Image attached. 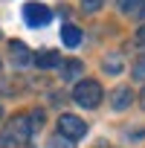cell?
<instances>
[{"label":"cell","instance_id":"1","mask_svg":"<svg viewBox=\"0 0 145 148\" xmlns=\"http://www.w3.org/2000/svg\"><path fill=\"white\" fill-rule=\"evenodd\" d=\"M29 136H32V122H29V116H15L12 122H6L3 145H9V148H21V145L29 142Z\"/></svg>","mask_w":145,"mask_h":148},{"label":"cell","instance_id":"2","mask_svg":"<svg viewBox=\"0 0 145 148\" xmlns=\"http://www.w3.org/2000/svg\"><path fill=\"white\" fill-rule=\"evenodd\" d=\"M72 99H76V105H81V108H99V102L105 99V90H102V84L99 82H79L76 84V90H72Z\"/></svg>","mask_w":145,"mask_h":148},{"label":"cell","instance_id":"3","mask_svg":"<svg viewBox=\"0 0 145 148\" xmlns=\"http://www.w3.org/2000/svg\"><path fill=\"white\" fill-rule=\"evenodd\" d=\"M58 134L67 136L70 142H76V139H81V136L87 134V122L79 119V116H72V113H61V119H58Z\"/></svg>","mask_w":145,"mask_h":148},{"label":"cell","instance_id":"4","mask_svg":"<svg viewBox=\"0 0 145 148\" xmlns=\"http://www.w3.org/2000/svg\"><path fill=\"white\" fill-rule=\"evenodd\" d=\"M23 21H26L29 26H35V29H38V26H47V23L52 21V9L32 0V3H26V6H23Z\"/></svg>","mask_w":145,"mask_h":148},{"label":"cell","instance_id":"5","mask_svg":"<svg viewBox=\"0 0 145 148\" xmlns=\"http://www.w3.org/2000/svg\"><path fill=\"white\" fill-rule=\"evenodd\" d=\"M32 61H35V67H41V70H49V67H58V64H61V58H58L55 49H41Z\"/></svg>","mask_w":145,"mask_h":148},{"label":"cell","instance_id":"6","mask_svg":"<svg viewBox=\"0 0 145 148\" xmlns=\"http://www.w3.org/2000/svg\"><path fill=\"white\" fill-rule=\"evenodd\" d=\"M131 99H133L131 87H116L113 96H110V105H113V110H125V108L131 105Z\"/></svg>","mask_w":145,"mask_h":148},{"label":"cell","instance_id":"7","mask_svg":"<svg viewBox=\"0 0 145 148\" xmlns=\"http://www.w3.org/2000/svg\"><path fill=\"white\" fill-rule=\"evenodd\" d=\"M61 41L72 49V47H79L81 44V29L79 26H72V23H64V29H61Z\"/></svg>","mask_w":145,"mask_h":148},{"label":"cell","instance_id":"8","mask_svg":"<svg viewBox=\"0 0 145 148\" xmlns=\"http://www.w3.org/2000/svg\"><path fill=\"white\" fill-rule=\"evenodd\" d=\"M9 49H12V61H15V64H21V67H23V64H29V61H32L29 49H26L21 41H9Z\"/></svg>","mask_w":145,"mask_h":148},{"label":"cell","instance_id":"9","mask_svg":"<svg viewBox=\"0 0 145 148\" xmlns=\"http://www.w3.org/2000/svg\"><path fill=\"white\" fill-rule=\"evenodd\" d=\"M84 73V64L81 61H64L61 64V79H67V82H72L76 76H81Z\"/></svg>","mask_w":145,"mask_h":148},{"label":"cell","instance_id":"10","mask_svg":"<svg viewBox=\"0 0 145 148\" xmlns=\"http://www.w3.org/2000/svg\"><path fill=\"white\" fill-rule=\"evenodd\" d=\"M105 70L110 73V76H119V73H122V55L119 52H110L105 58Z\"/></svg>","mask_w":145,"mask_h":148},{"label":"cell","instance_id":"11","mask_svg":"<svg viewBox=\"0 0 145 148\" xmlns=\"http://www.w3.org/2000/svg\"><path fill=\"white\" fill-rule=\"evenodd\" d=\"M139 3H142V0H116L119 12H125V15H133V12H139Z\"/></svg>","mask_w":145,"mask_h":148},{"label":"cell","instance_id":"12","mask_svg":"<svg viewBox=\"0 0 145 148\" xmlns=\"http://www.w3.org/2000/svg\"><path fill=\"white\" fill-rule=\"evenodd\" d=\"M49 148H72V145H70V139H67V136H61V134H58V136H52V139H49Z\"/></svg>","mask_w":145,"mask_h":148},{"label":"cell","instance_id":"13","mask_svg":"<svg viewBox=\"0 0 145 148\" xmlns=\"http://www.w3.org/2000/svg\"><path fill=\"white\" fill-rule=\"evenodd\" d=\"M133 79H139V82L145 79V55H142V58L133 64Z\"/></svg>","mask_w":145,"mask_h":148},{"label":"cell","instance_id":"14","mask_svg":"<svg viewBox=\"0 0 145 148\" xmlns=\"http://www.w3.org/2000/svg\"><path fill=\"white\" fill-rule=\"evenodd\" d=\"M102 3H105V0H81V9H84V12H96Z\"/></svg>","mask_w":145,"mask_h":148},{"label":"cell","instance_id":"15","mask_svg":"<svg viewBox=\"0 0 145 148\" xmlns=\"http://www.w3.org/2000/svg\"><path fill=\"white\" fill-rule=\"evenodd\" d=\"M136 41H139V44H142V47H145V23H142V29H139V32H136Z\"/></svg>","mask_w":145,"mask_h":148},{"label":"cell","instance_id":"16","mask_svg":"<svg viewBox=\"0 0 145 148\" xmlns=\"http://www.w3.org/2000/svg\"><path fill=\"white\" fill-rule=\"evenodd\" d=\"M139 15L145 18V0H142V3H139Z\"/></svg>","mask_w":145,"mask_h":148},{"label":"cell","instance_id":"17","mask_svg":"<svg viewBox=\"0 0 145 148\" xmlns=\"http://www.w3.org/2000/svg\"><path fill=\"white\" fill-rule=\"evenodd\" d=\"M139 99H142V108H145V90H142V96H139Z\"/></svg>","mask_w":145,"mask_h":148},{"label":"cell","instance_id":"18","mask_svg":"<svg viewBox=\"0 0 145 148\" xmlns=\"http://www.w3.org/2000/svg\"><path fill=\"white\" fill-rule=\"evenodd\" d=\"M0 119H3V108H0Z\"/></svg>","mask_w":145,"mask_h":148}]
</instances>
